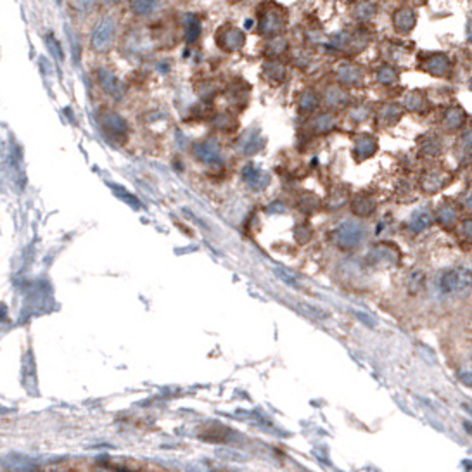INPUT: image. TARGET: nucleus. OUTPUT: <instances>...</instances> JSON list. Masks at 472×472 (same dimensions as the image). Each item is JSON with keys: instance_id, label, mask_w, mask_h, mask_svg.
I'll return each mask as SVG.
<instances>
[{"instance_id": "nucleus-1", "label": "nucleus", "mask_w": 472, "mask_h": 472, "mask_svg": "<svg viewBox=\"0 0 472 472\" xmlns=\"http://www.w3.org/2000/svg\"><path fill=\"white\" fill-rule=\"evenodd\" d=\"M376 31L370 28V24H353L327 35L324 47L339 59H355L372 45Z\"/></svg>"}, {"instance_id": "nucleus-2", "label": "nucleus", "mask_w": 472, "mask_h": 472, "mask_svg": "<svg viewBox=\"0 0 472 472\" xmlns=\"http://www.w3.org/2000/svg\"><path fill=\"white\" fill-rule=\"evenodd\" d=\"M256 16V35L263 40L279 35H288L291 14L284 3L277 0H261L254 9Z\"/></svg>"}, {"instance_id": "nucleus-3", "label": "nucleus", "mask_w": 472, "mask_h": 472, "mask_svg": "<svg viewBox=\"0 0 472 472\" xmlns=\"http://www.w3.org/2000/svg\"><path fill=\"white\" fill-rule=\"evenodd\" d=\"M459 171L450 168L448 164H443L439 161H429L417 177V189L426 198H435L442 194L443 191L455 184Z\"/></svg>"}, {"instance_id": "nucleus-4", "label": "nucleus", "mask_w": 472, "mask_h": 472, "mask_svg": "<svg viewBox=\"0 0 472 472\" xmlns=\"http://www.w3.org/2000/svg\"><path fill=\"white\" fill-rule=\"evenodd\" d=\"M417 69L432 78L450 82L455 76V62L443 51H421L417 52Z\"/></svg>"}, {"instance_id": "nucleus-5", "label": "nucleus", "mask_w": 472, "mask_h": 472, "mask_svg": "<svg viewBox=\"0 0 472 472\" xmlns=\"http://www.w3.org/2000/svg\"><path fill=\"white\" fill-rule=\"evenodd\" d=\"M331 80L348 92L363 90L367 87V82H369V69L356 62L355 59H341L332 68Z\"/></svg>"}, {"instance_id": "nucleus-6", "label": "nucleus", "mask_w": 472, "mask_h": 472, "mask_svg": "<svg viewBox=\"0 0 472 472\" xmlns=\"http://www.w3.org/2000/svg\"><path fill=\"white\" fill-rule=\"evenodd\" d=\"M189 152H191V157L199 166L206 168L209 171H220L227 164V157L222 146L213 137L195 139L191 144V148H189Z\"/></svg>"}, {"instance_id": "nucleus-7", "label": "nucleus", "mask_w": 472, "mask_h": 472, "mask_svg": "<svg viewBox=\"0 0 472 472\" xmlns=\"http://www.w3.org/2000/svg\"><path fill=\"white\" fill-rule=\"evenodd\" d=\"M97 121H99L100 130L104 132L107 139H110L113 144L120 146H127L130 142V135H132V128L130 123H128L127 118L123 116L121 113H118L116 110H111V107H100L99 113H97Z\"/></svg>"}, {"instance_id": "nucleus-8", "label": "nucleus", "mask_w": 472, "mask_h": 472, "mask_svg": "<svg viewBox=\"0 0 472 472\" xmlns=\"http://www.w3.org/2000/svg\"><path fill=\"white\" fill-rule=\"evenodd\" d=\"M367 227L362 220H344L329 232V241L342 251H353L362 246L367 239Z\"/></svg>"}, {"instance_id": "nucleus-9", "label": "nucleus", "mask_w": 472, "mask_h": 472, "mask_svg": "<svg viewBox=\"0 0 472 472\" xmlns=\"http://www.w3.org/2000/svg\"><path fill=\"white\" fill-rule=\"evenodd\" d=\"M151 42L155 45L156 52H168L173 51L182 40V31L178 26L177 17H161L149 23L148 26Z\"/></svg>"}, {"instance_id": "nucleus-10", "label": "nucleus", "mask_w": 472, "mask_h": 472, "mask_svg": "<svg viewBox=\"0 0 472 472\" xmlns=\"http://www.w3.org/2000/svg\"><path fill=\"white\" fill-rule=\"evenodd\" d=\"M118 42V19L114 14H104L94 24L90 49L96 54H110Z\"/></svg>"}, {"instance_id": "nucleus-11", "label": "nucleus", "mask_w": 472, "mask_h": 472, "mask_svg": "<svg viewBox=\"0 0 472 472\" xmlns=\"http://www.w3.org/2000/svg\"><path fill=\"white\" fill-rule=\"evenodd\" d=\"M469 121L471 116L462 104L450 103L439 111L436 127H438L439 134L445 135V137H457L460 132L469 127Z\"/></svg>"}, {"instance_id": "nucleus-12", "label": "nucleus", "mask_w": 472, "mask_h": 472, "mask_svg": "<svg viewBox=\"0 0 472 472\" xmlns=\"http://www.w3.org/2000/svg\"><path fill=\"white\" fill-rule=\"evenodd\" d=\"M213 42L222 54L236 55L241 54L246 47L247 35L236 23H223L213 33Z\"/></svg>"}, {"instance_id": "nucleus-13", "label": "nucleus", "mask_w": 472, "mask_h": 472, "mask_svg": "<svg viewBox=\"0 0 472 472\" xmlns=\"http://www.w3.org/2000/svg\"><path fill=\"white\" fill-rule=\"evenodd\" d=\"M121 54L128 58H148L155 54V45L151 42L148 26H132L121 38Z\"/></svg>"}, {"instance_id": "nucleus-14", "label": "nucleus", "mask_w": 472, "mask_h": 472, "mask_svg": "<svg viewBox=\"0 0 472 472\" xmlns=\"http://www.w3.org/2000/svg\"><path fill=\"white\" fill-rule=\"evenodd\" d=\"M222 97L229 104V110L236 111L237 114H243L250 107L251 99H253V85L246 82L243 76H232L223 85Z\"/></svg>"}, {"instance_id": "nucleus-15", "label": "nucleus", "mask_w": 472, "mask_h": 472, "mask_svg": "<svg viewBox=\"0 0 472 472\" xmlns=\"http://www.w3.org/2000/svg\"><path fill=\"white\" fill-rule=\"evenodd\" d=\"M318 92H320V106L322 110L332 111V113L342 114L348 110L349 104L355 100V97L351 96V92L344 90L342 87H339L338 83H334L332 80H327L322 87H318Z\"/></svg>"}, {"instance_id": "nucleus-16", "label": "nucleus", "mask_w": 472, "mask_h": 472, "mask_svg": "<svg viewBox=\"0 0 472 472\" xmlns=\"http://www.w3.org/2000/svg\"><path fill=\"white\" fill-rule=\"evenodd\" d=\"M341 125V114L320 110L305 120V134L312 139H324L335 134Z\"/></svg>"}, {"instance_id": "nucleus-17", "label": "nucleus", "mask_w": 472, "mask_h": 472, "mask_svg": "<svg viewBox=\"0 0 472 472\" xmlns=\"http://www.w3.org/2000/svg\"><path fill=\"white\" fill-rule=\"evenodd\" d=\"M405 118V111L401 110L400 103L396 100H379L374 103L372 123L376 130H391L398 127Z\"/></svg>"}, {"instance_id": "nucleus-18", "label": "nucleus", "mask_w": 472, "mask_h": 472, "mask_svg": "<svg viewBox=\"0 0 472 472\" xmlns=\"http://www.w3.org/2000/svg\"><path fill=\"white\" fill-rule=\"evenodd\" d=\"M208 127L213 134L223 137H237L241 132V114L232 110L213 111L208 116Z\"/></svg>"}, {"instance_id": "nucleus-19", "label": "nucleus", "mask_w": 472, "mask_h": 472, "mask_svg": "<svg viewBox=\"0 0 472 472\" xmlns=\"http://www.w3.org/2000/svg\"><path fill=\"white\" fill-rule=\"evenodd\" d=\"M381 149V141L376 134H370V132H358V134L353 135L351 141V155L353 163L363 164L367 161H370L372 157L377 156Z\"/></svg>"}, {"instance_id": "nucleus-20", "label": "nucleus", "mask_w": 472, "mask_h": 472, "mask_svg": "<svg viewBox=\"0 0 472 472\" xmlns=\"http://www.w3.org/2000/svg\"><path fill=\"white\" fill-rule=\"evenodd\" d=\"M432 216H435V223H438L443 230L453 232L457 223L462 220L464 211L455 198H443L432 209Z\"/></svg>"}, {"instance_id": "nucleus-21", "label": "nucleus", "mask_w": 472, "mask_h": 472, "mask_svg": "<svg viewBox=\"0 0 472 472\" xmlns=\"http://www.w3.org/2000/svg\"><path fill=\"white\" fill-rule=\"evenodd\" d=\"M400 106L405 111V114H415V116H428L429 113L435 111V103L429 97V92L422 89L407 90L401 96Z\"/></svg>"}, {"instance_id": "nucleus-22", "label": "nucleus", "mask_w": 472, "mask_h": 472, "mask_svg": "<svg viewBox=\"0 0 472 472\" xmlns=\"http://www.w3.org/2000/svg\"><path fill=\"white\" fill-rule=\"evenodd\" d=\"M415 148H417V155L422 159L428 161H438L439 157L445 156L446 152V137L439 132H428V134H421L415 141Z\"/></svg>"}, {"instance_id": "nucleus-23", "label": "nucleus", "mask_w": 472, "mask_h": 472, "mask_svg": "<svg viewBox=\"0 0 472 472\" xmlns=\"http://www.w3.org/2000/svg\"><path fill=\"white\" fill-rule=\"evenodd\" d=\"M260 75L263 82L272 89H281L289 82L291 76V68L288 61L281 59H263L260 66Z\"/></svg>"}, {"instance_id": "nucleus-24", "label": "nucleus", "mask_w": 472, "mask_h": 472, "mask_svg": "<svg viewBox=\"0 0 472 472\" xmlns=\"http://www.w3.org/2000/svg\"><path fill=\"white\" fill-rule=\"evenodd\" d=\"M419 24V10L417 7L405 6L400 3L398 7H394L393 12H391V28H393L394 35L398 37H408L415 31Z\"/></svg>"}, {"instance_id": "nucleus-25", "label": "nucleus", "mask_w": 472, "mask_h": 472, "mask_svg": "<svg viewBox=\"0 0 472 472\" xmlns=\"http://www.w3.org/2000/svg\"><path fill=\"white\" fill-rule=\"evenodd\" d=\"M348 208L349 213H351L355 218L358 220L370 218V216L376 215L377 208H379V199H377L376 192L363 189V191L353 192Z\"/></svg>"}, {"instance_id": "nucleus-26", "label": "nucleus", "mask_w": 472, "mask_h": 472, "mask_svg": "<svg viewBox=\"0 0 472 472\" xmlns=\"http://www.w3.org/2000/svg\"><path fill=\"white\" fill-rule=\"evenodd\" d=\"M471 288V270L467 267H455L446 270L439 279L443 295H455Z\"/></svg>"}, {"instance_id": "nucleus-27", "label": "nucleus", "mask_w": 472, "mask_h": 472, "mask_svg": "<svg viewBox=\"0 0 472 472\" xmlns=\"http://www.w3.org/2000/svg\"><path fill=\"white\" fill-rule=\"evenodd\" d=\"M225 80L218 76H199L192 82V90L195 97L204 104H213L218 97H222Z\"/></svg>"}, {"instance_id": "nucleus-28", "label": "nucleus", "mask_w": 472, "mask_h": 472, "mask_svg": "<svg viewBox=\"0 0 472 472\" xmlns=\"http://www.w3.org/2000/svg\"><path fill=\"white\" fill-rule=\"evenodd\" d=\"M351 187L346 184H335L332 185L331 191L325 194V198H322V209L325 213H338L341 209H344L349 204V199H351Z\"/></svg>"}, {"instance_id": "nucleus-29", "label": "nucleus", "mask_w": 472, "mask_h": 472, "mask_svg": "<svg viewBox=\"0 0 472 472\" xmlns=\"http://www.w3.org/2000/svg\"><path fill=\"white\" fill-rule=\"evenodd\" d=\"M320 92L318 87L315 85H305L296 96V111L301 118H310L312 114L320 111Z\"/></svg>"}, {"instance_id": "nucleus-30", "label": "nucleus", "mask_w": 472, "mask_h": 472, "mask_svg": "<svg viewBox=\"0 0 472 472\" xmlns=\"http://www.w3.org/2000/svg\"><path fill=\"white\" fill-rule=\"evenodd\" d=\"M372 80L377 87L381 89H394L401 83V69L400 66H394L391 62L381 61L376 68L372 69Z\"/></svg>"}, {"instance_id": "nucleus-31", "label": "nucleus", "mask_w": 472, "mask_h": 472, "mask_svg": "<svg viewBox=\"0 0 472 472\" xmlns=\"http://www.w3.org/2000/svg\"><path fill=\"white\" fill-rule=\"evenodd\" d=\"M301 40L305 47L317 51L318 47H324L325 40H327V33H325L324 26L318 19L313 16H308L301 23Z\"/></svg>"}, {"instance_id": "nucleus-32", "label": "nucleus", "mask_w": 472, "mask_h": 472, "mask_svg": "<svg viewBox=\"0 0 472 472\" xmlns=\"http://www.w3.org/2000/svg\"><path fill=\"white\" fill-rule=\"evenodd\" d=\"M96 76H97V82H99L100 90H103L107 97H111L113 100L123 99V96H125L123 83H121V80L118 78V75L113 71V69L106 68V66H100V68L96 71Z\"/></svg>"}, {"instance_id": "nucleus-33", "label": "nucleus", "mask_w": 472, "mask_h": 472, "mask_svg": "<svg viewBox=\"0 0 472 472\" xmlns=\"http://www.w3.org/2000/svg\"><path fill=\"white\" fill-rule=\"evenodd\" d=\"M291 49L292 42L288 35H279V37L267 38V40H263V47H261V58L288 61L289 54H291Z\"/></svg>"}, {"instance_id": "nucleus-34", "label": "nucleus", "mask_w": 472, "mask_h": 472, "mask_svg": "<svg viewBox=\"0 0 472 472\" xmlns=\"http://www.w3.org/2000/svg\"><path fill=\"white\" fill-rule=\"evenodd\" d=\"M372 111H374V103L370 100H358L355 99L348 106V110L341 114V118H344L346 123H349L351 127H362L367 121L372 120Z\"/></svg>"}, {"instance_id": "nucleus-35", "label": "nucleus", "mask_w": 472, "mask_h": 472, "mask_svg": "<svg viewBox=\"0 0 472 472\" xmlns=\"http://www.w3.org/2000/svg\"><path fill=\"white\" fill-rule=\"evenodd\" d=\"M178 26L182 31V40L189 45L199 44L202 37V21L198 14H182L177 17Z\"/></svg>"}, {"instance_id": "nucleus-36", "label": "nucleus", "mask_w": 472, "mask_h": 472, "mask_svg": "<svg viewBox=\"0 0 472 472\" xmlns=\"http://www.w3.org/2000/svg\"><path fill=\"white\" fill-rule=\"evenodd\" d=\"M453 157L457 161V171L467 170L471 166V157H472V132L471 127H467L466 130L460 132L457 135V141L453 144Z\"/></svg>"}, {"instance_id": "nucleus-37", "label": "nucleus", "mask_w": 472, "mask_h": 472, "mask_svg": "<svg viewBox=\"0 0 472 472\" xmlns=\"http://www.w3.org/2000/svg\"><path fill=\"white\" fill-rule=\"evenodd\" d=\"M237 155L244 157H251L263 149V135L258 130H247L244 135H239L234 144Z\"/></svg>"}, {"instance_id": "nucleus-38", "label": "nucleus", "mask_w": 472, "mask_h": 472, "mask_svg": "<svg viewBox=\"0 0 472 472\" xmlns=\"http://www.w3.org/2000/svg\"><path fill=\"white\" fill-rule=\"evenodd\" d=\"M379 14V3L376 0H358L349 7V17L355 24H372Z\"/></svg>"}, {"instance_id": "nucleus-39", "label": "nucleus", "mask_w": 472, "mask_h": 472, "mask_svg": "<svg viewBox=\"0 0 472 472\" xmlns=\"http://www.w3.org/2000/svg\"><path fill=\"white\" fill-rule=\"evenodd\" d=\"M161 6H163V0H128L130 12L142 21L157 17V14L161 12Z\"/></svg>"}, {"instance_id": "nucleus-40", "label": "nucleus", "mask_w": 472, "mask_h": 472, "mask_svg": "<svg viewBox=\"0 0 472 472\" xmlns=\"http://www.w3.org/2000/svg\"><path fill=\"white\" fill-rule=\"evenodd\" d=\"M295 208L301 215L312 216L315 213L322 211V198L312 191H299L295 195Z\"/></svg>"}, {"instance_id": "nucleus-41", "label": "nucleus", "mask_w": 472, "mask_h": 472, "mask_svg": "<svg viewBox=\"0 0 472 472\" xmlns=\"http://www.w3.org/2000/svg\"><path fill=\"white\" fill-rule=\"evenodd\" d=\"M432 225H435V216H432L431 208H419L417 211L412 213L410 218L405 223L407 230L412 234H422Z\"/></svg>"}, {"instance_id": "nucleus-42", "label": "nucleus", "mask_w": 472, "mask_h": 472, "mask_svg": "<svg viewBox=\"0 0 472 472\" xmlns=\"http://www.w3.org/2000/svg\"><path fill=\"white\" fill-rule=\"evenodd\" d=\"M243 180L246 182L247 187L254 192H260L270 184V175L267 171L260 170L258 166H254L253 163L246 164V168L243 170Z\"/></svg>"}, {"instance_id": "nucleus-43", "label": "nucleus", "mask_w": 472, "mask_h": 472, "mask_svg": "<svg viewBox=\"0 0 472 472\" xmlns=\"http://www.w3.org/2000/svg\"><path fill=\"white\" fill-rule=\"evenodd\" d=\"M381 58L384 62H391V64L398 66L401 61H405L410 51L403 47V44H396V42L384 40L381 42Z\"/></svg>"}, {"instance_id": "nucleus-44", "label": "nucleus", "mask_w": 472, "mask_h": 472, "mask_svg": "<svg viewBox=\"0 0 472 472\" xmlns=\"http://www.w3.org/2000/svg\"><path fill=\"white\" fill-rule=\"evenodd\" d=\"M398 258H400V251H398V247L391 243L376 244V246L370 250V254H369V260L376 261V263L390 265V263H394V261H398Z\"/></svg>"}, {"instance_id": "nucleus-45", "label": "nucleus", "mask_w": 472, "mask_h": 472, "mask_svg": "<svg viewBox=\"0 0 472 472\" xmlns=\"http://www.w3.org/2000/svg\"><path fill=\"white\" fill-rule=\"evenodd\" d=\"M3 467H6L9 472H38L37 462H33L31 459H28V457L24 455H16V453H12V455L6 457V459L2 460Z\"/></svg>"}, {"instance_id": "nucleus-46", "label": "nucleus", "mask_w": 472, "mask_h": 472, "mask_svg": "<svg viewBox=\"0 0 472 472\" xmlns=\"http://www.w3.org/2000/svg\"><path fill=\"white\" fill-rule=\"evenodd\" d=\"M313 52L315 51L305 47V45H301L299 49H291L288 61H291V64L301 69V71H310L313 68Z\"/></svg>"}, {"instance_id": "nucleus-47", "label": "nucleus", "mask_w": 472, "mask_h": 472, "mask_svg": "<svg viewBox=\"0 0 472 472\" xmlns=\"http://www.w3.org/2000/svg\"><path fill=\"white\" fill-rule=\"evenodd\" d=\"M453 232H457V237H459V241L464 244V246H469V244H471V236H472L471 216L469 215H464L462 220H460V222L457 223V227H455V230H453Z\"/></svg>"}, {"instance_id": "nucleus-48", "label": "nucleus", "mask_w": 472, "mask_h": 472, "mask_svg": "<svg viewBox=\"0 0 472 472\" xmlns=\"http://www.w3.org/2000/svg\"><path fill=\"white\" fill-rule=\"evenodd\" d=\"M313 236V229L310 227V223H298V225L295 227V239L298 241L299 244H305L308 243L310 239H312Z\"/></svg>"}, {"instance_id": "nucleus-49", "label": "nucleus", "mask_w": 472, "mask_h": 472, "mask_svg": "<svg viewBox=\"0 0 472 472\" xmlns=\"http://www.w3.org/2000/svg\"><path fill=\"white\" fill-rule=\"evenodd\" d=\"M121 2H123V0H99L100 6L106 7V9H113V7H118Z\"/></svg>"}, {"instance_id": "nucleus-50", "label": "nucleus", "mask_w": 472, "mask_h": 472, "mask_svg": "<svg viewBox=\"0 0 472 472\" xmlns=\"http://www.w3.org/2000/svg\"><path fill=\"white\" fill-rule=\"evenodd\" d=\"M338 2H341L342 6H348V7H351L353 3H355V2H358V0H338Z\"/></svg>"}, {"instance_id": "nucleus-51", "label": "nucleus", "mask_w": 472, "mask_h": 472, "mask_svg": "<svg viewBox=\"0 0 472 472\" xmlns=\"http://www.w3.org/2000/svg\"><path fill=\"white\" fill-rule=\"evenodd\" d=\"M400 3H405V6H412V7H415L414 6V2H417V0H398ZM422 2V0H421Z\"/></svg>"}]
</instances>
